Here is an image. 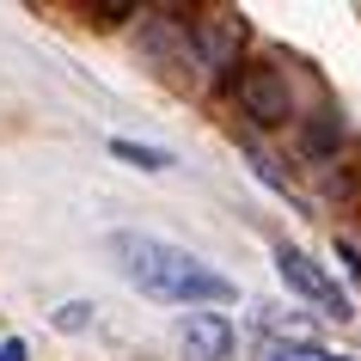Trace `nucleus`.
<instances>
[{"label": "nucleus", "instance_id": "1", "mask_svg": "<svg viewBox=\"0 0 361 361\" xmlns=\"http://www.w3.org/2000/svg\"><path fill=\"white\" fill-rule=\"evenodd\" d=\"M111 251L129 276V288H141L159 306H209L214 312V306L239 300V288L221 269H209L202 257H190L184 245H166V239H147V233H116Z\"/></svg>", "mask_w": 361, "mask_h": 361}, {"label": "nucleus", "instance_id": "2", "mask_svg": "<svg viewBox=\"0 0 361 361\" xmlns=\"http://www.w3.org/2000/svg\"><path fill=\"white\" fill-rule=\"evenodd\" d=\"M233 98H239V111L251 123H264V129H282L288 116H294V92H288V74L282 68H269V61H239L227 74Z\"/></svg>", "mask_w": 361, "mask_h": 361}, {"label": "nucleus", "instance_id": "3", "mask_svg": "<svg viewBox=\"0 0 361 361\" xmlns=\"http://www.w3.org/2000/svg\"><path fill=\"white\" fill-rule=\"evenodd\" d=\"M276 269H282V282L294 288L306 306H319L324 319H349V294H343V288L331 282V276H324L300 245H276Z\"/></svg>", "mask_w": 361, "mask_h": 361}, {"label": "nucleus", "instance_id": "4", "mask_svg": "<svg viewBox=\"0 0 361 361\" xmlns=\"http://www.w3.org/2000/svg\"><path fill=\"white\" fill-rule=\"evenodd\" d=\"M196 37V56H202V68H214V74H233L239 68V49H245V19L239 13H202V25H190Z\"/></svg>", "mask_w": 361, "mask_h": 361}, {"label": "nucleus", "instance_id": "5", "mask_svg": "<svg viewBox=\"0 0 361 361\" xmlns=\"http://www.w3.org/2000/svg\"><path fill=\"white\" fill-rule=\"evenodd\" d=\"M233 355V324L214 312L184 319V361H227Z\"/></svg>", "mask_w": 361, "mask_h": 361}, {"label": "nucleus", "instance_id": "6", "mask_svg": "<svg viewBox=\"0 0 361 361\" xmlns=\"http://www.w3.org/2000/svg\"><path fill=\"white\" fill-rule=\"evenodd\" d=\"M111 153H116V159H129V166H141V171H166L171 166V153L141 147V141H111Z\"/></svg>", "mask_w": 361, "mask_h": 361}, {"label": "nucleus", "instance_id": "7", "mask_svg": "<svg viewBox=\"0 0 361 361\" xmlns=\"http://www.w3.org/2000/svg\"><path fill=\"white\" fill-rule=\"evenodd\" d=\"M269 361H349V355H331V349H319V343H264Z\"/></svg>", "mask_w": 361, "mask_h": 361}, {"label": "nucleus", "instance_id": "8", "mask_svg": "<svg viewBox=\"0 0 361 361\" xmlns=\"http://www.w3.org/2000/svg\"><path fill=\"white\" fill-rule=\"evenodd\" d=\"M337 141H343V123H337V116H319V129H306V153H319V159L337 147Z\"/></svg>", "mask_w": 361, "mask_h": 361}, {"label": "nucleus", "instance_id": "9", "mask_svg": "<svg viewBox=\"0 0 361 361\" xmlns=\"http://www.w3.org/2000/svg\"><path fill=\"white\" fill-rule=\"evenodd\" d=\"M86 324H92V306H86V300L56 306V331H86Z\"/></svg>", "mask_w": 361, "mask_h": 361}, {"label": "nucleus", "instance_id": "10", "mask_svg": "<svg viewBox=\"0 0 361 361\" xmlns=\"http://www.w3.org/2000/svg\"><path fill=\"white\" fill-rule=\"evenodd\" d=\"M251 171H257V178H264L269 190H282V196H288V202H294V190H288V178H282V171H276V166H269L264 153H251Z\"/></svg>", "mask_w": 361, "mask_h": 361}, {"label": "nucleus", "instance_id": "11", "mask_svg": "<svg viewBox=\"0 0 361 361\" xmlns=\"http://www.w3.org/2000/svg\"><path fill=\"white\" fill-rule=\"evenodd\" d=\"M0 361H31V349H25L19 337H6V343H0Z\"/></svg>", "mask_w": 361, "mask_h": 361}]
</instances>
